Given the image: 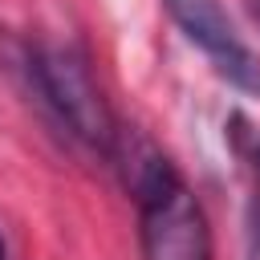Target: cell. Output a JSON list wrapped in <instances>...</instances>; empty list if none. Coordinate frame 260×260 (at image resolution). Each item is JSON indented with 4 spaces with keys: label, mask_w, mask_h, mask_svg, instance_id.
Returning <instances> with one entry per match:
<instances>
[{
    "label": "cell",
    "mask_w": 260,
    "mask_h": 260,
    "mask_svg": "<svg viewBox=\"0 0 260 260\" xmlns=\"http://www.w3.org/2000/svg\"><path fill=\"white\" fill-rule=\"evenodd\" d=\"M256 16H260V4H256Z\"/></svg>",
    "instance_id": "obj_6"
},
{
    "label": "cell",
    "mask_w": 260,
    "mask_h": 260,
    "mask_svg": "<svg viewBox=\"0 0 260 260\" xmlns=\"http://www.w3.org/2000/svg\"><path fill=\"white\" fill-rule=\"evenodd\" d=\"M252 223H256V240H260V150H256V195H252Z\"/></svg>",
    "instance_id": "obj_4"
},
{
    "label": "cell",
    "mask_w": 260,
    "mask_h": 260,
    "mask_svg": "<svg viewBox=\"0 0 260 260\" xmlns=\"http://www.w3.org/2000/svg\"><path fill=\"white\" fill-rule=\"evenodd\" d=\"M20 69L28 89L37 93V102L53 114V122L77 138L81 146L98 150V154H114L118 142V122L93 81L89 57L69 45V41H37L20 49Z\"/></svg>",
    "instance_id": "obj_2"
},
{
    "label": "cell",
    "mask_w": 260,
    "mask_h": 260,
    "mask_svg": "<svg viewBox=\"0 0 260 260\" xmlns=\"http://www.w3.org/2000/svg\"><path fill=\"white\" fill-rule=\"evenodd\" d=\"M138 203V240L146 260H215L203 203L179 179L171 158L142 138L118 134L114 154Z\"/></svg>",
    "instance_id": "obj_1"
},
{
    "label": "cell",
    "mask_w": 260,
    "mask_h": 260,
    "mask_svg": "<svg viewBox=\"0 0 260 260\" xmlns=\"http://www.w3.org/2000/svg\"><path fill=\"white\" fill-rule=\"evenodd\" d=\"M0 260H8V244H4V236H0Z\"/></svg>",
    "instance_id": "obj_5"
},
{
    "label": "cell",
    "mask_w": 260,
    "mask_h": 260,
    "mask_svg": "<svg viewBox=\"0 0 260 260\" xmlns=\"http://www.w3.org/2000/svg\"><path fill=\"white\" fill-rule=\"evenodd\" d=\"M162 8L232 89L260 98V57L228 20L223 0H162Z\"/></svg>",
    "instance_id": "obj_3"
}]
</instances>
